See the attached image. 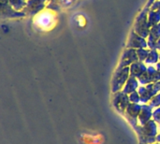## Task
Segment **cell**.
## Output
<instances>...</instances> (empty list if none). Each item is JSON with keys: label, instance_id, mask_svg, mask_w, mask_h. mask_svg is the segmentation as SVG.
I'll return each instance as SVG.
<instances>
[{"label": "cell", "instance_id": "6da1fadb", "mask_svg": "<svg viewBox=\"0 0 160 144\" xmlns=\"http://www.w3.org/2000/svg\"><path fill=\"white\" fill-rule=\"evenodd\" d=\"M57 12L45 8L33 17V26L40 32L50 31L54 28L57 23Z\"/></svg>", "mask_w": 160, "mask_h": 144}, {"label": "cell", "instance_id": "7a4b0ae2", "mask_svg": "<svg viewBox=\"0 0 160 144\" xmlns=\"http://www.w3.org/2000/svg\"><path fill=\"white\" fill-rule=\"evenodd\" d=\"M150 8L144 7V8L142 9V11L140 12V14L138 15L136 21H135V24H134V31L135 33H137L139 36L146 38L149 36L150 33V27H149V22H148V12H149Z\"/></svg>", "mask_w": 160, "mask_h": 144}, {"label": "cell", "instance_id": "3957f363", "mask_svg": "<svg viewBox=\"0 0 160 144\" xmlns=\"http://www.w3.org/2000/svg\"><path fill=\"white\" fill-rule=\"evenodd\" d=\"M129 75H130L129 67H126L122 69H116L112 82V90L113 93H117L122 89L124 84H126L128 80L129 79Z\"/></svg>", "mask_w": 160, "mask_h": 144}, {"label": "cell", "instance_id": "277c9868", "mask_svg": "<svg viewBox=\"0 0 160 144\" xmlns=\"http://www.w3.org/2000/svg\"><path fill=\"white\" fill-rule=\"evenodd\" d=\"M158 91H160V81L148 83L146 84V86L140 87L139 94L141 96V101L143 103L150 101L157 95Z\"/></svg>", "mask_w": 160, "mask_h": 144}, {"label": "cell", "instance_id": "5b68a950", "mask_svg": "<svg viewBox=\"0 0 160 144\" xmlns=\"http://www.w3.org/2000/svg\"><path fill=\"white\" fill-rule=\"evenodd\" d=\"M49 0H27L26 7L22 10L28 16H36L38 13L45 9L49 4Z\"/></svg>", "mask_w": 160, "mask_h": 144}, {"label": "cell", "instance_id": "8992f818", "mask_svg": "<svg viewBox=\"0 0 160 144\" xmlns=\"http://www.w3.org/2000/svg\"><path fill=\"white\" fill-rule=\"evenodd\" d=\"M139 62V57L136 49H127L125 50L123 56L121 58V62L117 67V69H122L126 67L131 66L132 64Z\"/></svg>", "mask_w": 160, "mask_h": 144}, {"label": "cell", "instance_id": "52a82bcc", "mask_svg": "<svg viewBox=\"0 0 160 144\" xmlns=\"http://www.w3.org/2000/svg\"><path fill=\"white\" fill-rule=\"evenodd\" d=\"M27 16L23 11L15 10L9 4L1 3V18L2 19H19Z\"/></svg>", "mask_w": 160, "mask_h": 144}, {"label": "cell", "instance_id": "ba28073f", "mask_svg": "<svg viewBox=\"0 0 160 144\" xmlns=\"http://www.w3.org/2000/svg\"><path fill=\"white\" fill-rule=\"evenodd\" d=\"M147 47H148V42L146 41V39L139 36L137 33H135L134 30H132L129 36L128 42L127 44V48L139 50V49H145Z\"/></svg>", "mask_w": 160, "mask_h": 144}, {"label": "cell", "instance_id": "9c48e42d", "mask_svg": "<svg viewBox=\"0 0 160 144\" xmlns=\"http://www.w3.org/2000/svg\"><path fill=\"white\" fill-rule=\"evenodd\" d=\"M129 97H128V95L124 92H117L113 96V106L118 112L122 113L127 111L129 105Z\"/></svg>", "mask_w": 160, "mask_h": 144}, {"label": "cell", "instance_id": "30bf717a", "mask_svg": "<svg viewBox=\"0 0 160 144\" xmlns=\"http://www.w3.org/2000/svg\"><path fill=\"white\" fill-rule=\"evenodd\" d=\"M160 39V22L151 27L150 33L148 36V47L151 50L158 49V42Z\"/></svg>", "mask_w": 160, "mask_h": 144}, {"label": "cell", "instance_id": "8fae6325", "mask_svg": "<svg viewBox=\"0 0 160 144\" xmlns=\"http://www.w3.org/2000/svg\"><path fill=\"white\" fill-rule=\"evenodd\" d=\"M147 71V67L143 62H136L130 66V76L136 77V78H141L145 72Z\"/></svg>", "mask_w": 160, "mask_h": 144}, {"label": "cell", "instance_id": "7c38bea8", "mask_svg": "<svg viewBox=\"0 0 160 144\" xmlns=\"http://www.w3.org/2000/svg\"><path fill=\"white\" fill-rule=\"evenodd\" d=\"M142 109V106L137 105L135 103L128 105V107L127 109V118H128V120L131 124H132V120H133L135 123V126H136V118L138 117V114L140 113Z\"/></svg>", "mask_w": 160, "mask_h": 144}, {"label": "cell", "instance_id": "4fadbf2b", "mask_svg": "<svg viewBox=\"0 0 160 144\" xmlns=\"http://www.w3.org/2000/svg\"><path fill=\"white\" fill-rule=\"evenodd\" d=\"M152 114V107L150 105H143L142 109V112L140 115V123L142 124V126L146 125L151 117Z\"/></svg>", "mask_w": 160, "mask_h": 144}, {"label": "cell", "instance_id": "5bb4252c", "mask_svg": "<svg viewBox=\"0 0 160 144\" xmlns=\"http://www.w3.org/2000/svg\"><path fill=\"white\" fill-rule=\"evenodd\" d=\"M138 88V81L136 77L130 76L129 79L128 80L127 83L125 84V87L123 89V92L127 95L131 94L133 92L136 91V89Z\"/></svg>", "mask_w": 160, "mask_h": 144}, {"label": "cell", "instance_id": "9a60e30c", "mask_svg": "<svg viewBox=\"0 0 160 144\" xmlns=\"http://www.w3.org/2000/svg\"><path fill=\"white\" fill-rule=\"evenodd\" d=\"M148 22L149 27H153L156 24L160 22V11L159 10H152L150 9L148 12Z\"/></svg>", "mask_w": 160, "mask_h": 144}, {"label": "cell", "instance_id": "2e32d148", "mask_svg": "<svg viewBox=\"0 0 160 144\" xmlns=\"http://www.w3.org/2000/svg\"><path fill=\"white\" fill-rule=\"evenodd\" d=\"M160 53H158V52L157 50H150L149 55L146 58V60L144 61V63L146 65H156L158 64V62L159 61Z\"/></svg>", "mask_w": 160, "mask_h": 144}, {"label": "cell", "instance_id": "e0dca14e", "mask_svg": "<svg viewBox=\"0 0 160 144\" xmlns=\"http://www.w3.org/2000/svg\"><path fill=\"white\" fill-rule=\"evenodd\" d=\"M8 4L17 11H22L26 7L27 0H8Z\"/></svg>", "mask_w": 160, "mask_h": 144}, {"label": "cell", "instance_id": "ac0fdd59", "mask_svg": "<svg viewBox=\"0 0 160 144\" xmlns=\"http://www.w3.org/2000/svg\"><path fill=\"white\" fill-rule=\"evenodd\" d=\"M62 2H63V0H50V2L47 6V8L53 10L55 12H59L62 7Z\"/></svg>", "mask_w": 160, "mask_h": 144}, {"label": "cell", "instance_id": "d6986e66", "mask_svg": "<svg viewBox=\"0 0 160 144\" xmlns=\"http://www.w3.org/2000/svg\"><path fill=\"white\" fill-rule=\"evenodd\" d=\"M149 52H150V50H145V49H139V50H137L139 61L140 62H144L146 60V58L148 57Z\"/></svg>", "mask_w": 160, "mask_h": 144}, {"label": "cell", "instance_id": "ffe728a7", "mask_svg": "<svg viewBox=\"0 0 160 144\" xmlns=\"http://www.w3.org/2000/svg\"><path fill=\"white\" fill-rule=\"evenodd\" d=\"M129 100H130V102H132V103L138 104V103L141 101V96H140V94L137 93L136 91L133 92V93H131V94H130V97H129Z\"/></svg>", "mask_w": 160, "mask_h": 144}, {"label": "cell", "instance_id": "44dd1931", "mask_svg": "<svg viewBox=\"0 0 160 144\" xmlns=\"http://www.w3.org/2000/svg\"><path fill=\"white\" fill-rule=\"evenodd\" d=\"M152 108L153 107H158L160 105V94L156 95L151 100H150V104H149Z\"/></svg>", "mask_w": 160, "mask_h": 144}, {"label": "cell", "instance_id": "7402d4cb", "mask_svg": "<svg viewBox=\"0 0 160 144\" xmlns=\"http://www.w3.org/2000/svg\"><path fill=\"white\" fill-rule=\"evenodd\" d=\"M74 1L75 0H63V2H62V7H67L72 5Z\"/></svg>", "mask_w": 160, "mask_h": 144}, {"label": "cell", "instance_id": "603a6c76", "mask_svg": "<svg viewBox=\"0 0 160 144\" xmlns=\"http://www.w3.org/2000/svg\"><path fill=\"white\" fill-rule=\"evenodd\" d=\"M154 117H155V120L158 121L160 124V108H158V110L155 111V112H154Z\"/></svg>", "mask_w": 160, "mask_h": 144}, {"label": "cell", "instance_id": "cb8c5ba5", "mask_svg": "<svg viewBox=\"0 0 160 144\" xmlns=\"http://www.w3.org/2000/svg\"><path fill=\"white\" fill-rule=\"evenodd\" d=\"M156 1H157V0H149V1L147 2V4H146V6H145V7H148V8H150V7H151V6H152Z\"/></svg>", "mask_w": 160, "mask_h": 144}, {"label": "cell", "instance_id": "d4e9b609", "mask_svg": "<svg viewBox=\"0 0 160 144\" xmlns=\"http://www.w3.org/2000/svg\"><path fill=\"white\" fill-rule=\"evenodd\" d=\"M8 0H1V3H8Z\"/></svg>", "mask_w": 160, "mask_h": 144}, {"label": "cell", "instance_id": "484cf974", "mask_svg": "<svg viewBox=\"0 0 160 144\" xmlns=\"http://www.w3.org/2000/svg\"><path fill=\"white\" fill-rule=\"evenodd\" d=\"M157 141H158V142H160V134L157 137Z\"/></svg>", "mask_w": 160, "mask_h": 144}, {"label": "cell", "instance_id": "4316f807", "mask_svg": "<svg viewBox=\"0 0 160 144\" xmlns=\"http://www.w3.org/2000/svg\"><path fill=\"white\" fill-rule=\"evenodd\" d=\"M159 62H160V57H159Z\"/></svg>", "mask_w": 160, "mask_h": 144}, {"label": "cell", "instance_id": "83f0119b", "mask_svg": "<svg viewBox=\"0 0 160 144\" xmlns=\"http://www.w3.org/2000/svg\"><path fill=\"white\" fill-rule=\"evenodd\" d=\"M159 50H160V48H159Z\"/></svg>", "mask_w": 160, "mask_h": 144}, {"label": "cell", "instance_id": "f1b7e54d", "mask_svg": "<svg viewBox=\"0 0 160 144\" xmlns=\"http://www.w3.org/2000/svg\"><path fill=\"white\" fill-rule=\"evenodd\" d=\"M49 1H50V0H49Z\"/></svg>", "mask_w": 160, "mask_h": 144}]
</instances>
